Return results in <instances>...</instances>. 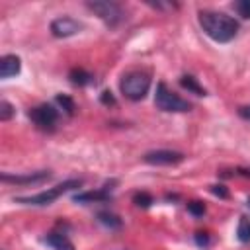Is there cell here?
<instances>
[{"mask_svg":"<svg viewBox=\"0 0 250 250\" xmlns=\"http://www.w3.org/2000/svg\"><path fill=\"white\" fill-rule=\"evenodd\" d=\"M248 207H250V197H248Z\"/></svg>","mask_w":250,"mask_h":250,"instance_id":"4316f807","label":"cell"},{"mask_svg":"<svg viewBox=\"0 0 250 250\" xmlns=\"http://www.w3.org/2000/svg\"><path fill=\"white\" fill-rule=\"evenodd\" d=\"M14 113H16L14 105H12L10 102L2 100V102H0V121H8V119H12Z\"/></svg>","mask_w":250,"mask_h":250,"instance_id":"d6986e66","label":"cell"},{"mask_svg":"<svg viewBox=\"0 0 250 250\" xmlns=\"http://www.w3.org/2000/svg\"><path fill=\"white\" fill-rule=\"evenodd\" d=\"M236 236H238V240L240 242H250V219L248 217H240V221H238V229H236Z\"/></svg>","mask_w":250,"mask_h":250,"instance_id":"2e32d148","label":"cell"},{"mask_svg":"<svg viewBox=\"0 0 250 250\" xmlns=\"http://www.w3.org/2000/svg\"><path fill=\"white\" fill-rule=\"evenodd\" d=\"M68 78H70V82H72L74 86H86V84L92 82L94 76H92L88 70H84V68H72V70L68 72Z\"/></svg>","mask_w":250,"mask_h":250,"instance_id":"5bb4252c","label":"cell"},{"mask_svg":"<svg viewBox=\"0 0 250 250\" xmlns=\"http://www.w3.org/2000/svg\"><path fill=\"white\" fill-rule=\"evenodd\" d=\"M45 242L51 244L55 250H74V244L68 240V236L64 232H55L53 230L45 236Z\"/></svg>","mask_w":250,"mask_h":250,"instance_id":"7c38bea8","label":"cell"},{"mask_svg":"<svg viewBox=\"0 0 250 250\" xmlns=\"http://www.w3.org/2000/svg\"><path fill=\"white\" fill-rule=\"evenodd\" d=\"M238 115L250 121V105H242V107H238Z\"/></svg>","mask_w":250,"mask_h":250,"instance_id":"d4e9b609","label":"cell"},{"mask_svg":"<svg viewBox=\"0 0 250 250\" xmlns=\"http://www.w3.org/2000/svg\"><path fill=\"white\" fill-rule=\"evenodd\" d=\"M154 104H156V107L162 109V111H176V113H180V111H189V107H191L189 102H186V100H182L178 94H174L164 82H160V84L156 86Z\"/></svg>","mask_w":250,"mask_h":250,"instance_id":"277c9868","label":"cell"},{"mask_svg":"<svg viewBox=\"0 0 250 250\" xmlns=\"http://www.w3.org/2000/svg\"><path fill=\"white\" fill-rule=\"evenodd\" d=\"M82 186V180H66L55 188H49L41 193H35V195H27V197H16L18 203H23V205H51L55 199H59L62 193H66L68 189H74V188H80Z\"/></svg>","mask_w":250,"mask_h":250,"instance_id":"3957f363","label":"cell"},{"mask_svg":"<svg viewBox=\"0 0 250 250\" xmlns=\"http://www.w3.org/2000/svg\"><path fill=\"white\" fill-rule=\"evenodd\" d=\"M188 211L191 215H195V217H201L205 213V203L203 201H189L188 203Z\"/></svg>","mask_w":250,"mask_h":250,"instance_id":"44dd1931","label":"cell"},{"mask_svg":"<svg viewBox=\"0 0 250 250\" xmlns=\"http://www.w3.org/2000/svg\"><path fill=\"white\" fill-rule=\"evenodd\" d=\"M20 68H21L20 57H16V55H6V57H2V61H0V76H2V78H12V76H16V74L20 72Z\"/></svg>","mask_w":250,"mask_h":250,"instance_id":"30bf717a","label":"cell"},{"mask_svg":"<svg viewBox=\"0 0 250 250\" xmlns=\"http://www.w3.org/2000/svg\"><path fill=\"white\" fill-rule=\"evenodd\" d=\"M234 10L238 12V16H242L244 20L250 18V0H238L234 2Z\"/></svg>","mask_w":250,"mask_h":250,"instance_id":"ffe728a7","label":"cell"},{"mask_svg":"<svg viewBox=\"0 0 250 250\" xmlns=\"http://www.w3.org/2000/svg\"><path fill=\"white\" fill-rule=\"evenodd\" d=\"M98 221L104 225V227H107V229H121V219L117 217V215H113V213H109V211H100L98 213Z\"/></svg>","mask_w":250,"mask_h":250,"instance_id":"9a60e30c","label":"cell"},{"mask_svg":"<svg viewBox=\"0 0 250 250\" xmlns=\"http://www.w3.org/2000/svg\"><path fill=\"white\" fill-rule=\"evenodd\" d=\"M55 100H57V104L64 109V113H66V115H72V113H74L76 105H74V100H72L70 96H66V94H59Z\"/></svg>","mask_w":250,"mask_h":250,"instance_id":"e0dca14e","label":"cell"},{"mask_svg":"<svg viewBox=\"0 0 250 250\" xmlns=\"http://www.w3.org/2000/svg\"><path fill=\"white\" fill-rule=\"evenodd\" d=\"M27 115L43 131H53L59 121V109H55L51 104H41L37 107H31Z\"/></svg>","mask_w":250,"mask_h":250,"instance_id":"8992f818","label":"cell"},{"mask_svg":"<svg viewBox=\"0 0 250 250\" xmlns=\"http://www.w3.org/2000/svg\"><path fill=\"white\" fill-rule=\"evenodd\" d=\"M199 25L217 43H227L234 39L238 33V21L223 12H211V10L199 12Z\"/></svg>","mask_w":250,"mask_h":250,"instance_id":"6da1fadb","label":"cell"},{"mask_svg":"<svg viewBox=\"0 0 250 250\" xmlns=\"http://www.w3.org/2000/svg\"><path fill=\"white\" fill-rule=\"evenodd\" d=\"M111 197L107 186L102 188V189H96V191H82V193H76L74 195V201L76 203H94V201H107Z\"/></svg>","mask_w":250,"mask_h":250,"instance_id":"8fae6325","label":"cell"},{"mask_svg":"<svg viewBox=\"0 0 250 250\" xmlns=\"http://www.w3.org/2000/svg\"><path fill=\"white\" fill-rule=\"evenodd\" d=\"M186 156L178 150H168V148H158V150H150L143 156V160L146 164H152V166H174V164H180Z\"/></svg>","mask_w":250,"mask_h":250,"instance_id":"52a82bcc","label":"cell"},{"mask_svg":"<svg viewBox=\"0 0 250 250\" xmlns=\"http://www.w3.org/2000/svg\"><path fill=\"white\" fill-rule=\"evenodd\" d=\"M121 92L127 100H133V102H139L143 100L146 94H148V88H150V76L146 72H141V70H133V72H127L123 78H121Z\"/></svg>","mask_w":250,"mask_h":250,"instance_id":"7a4b0ae2","label":"cell"},{"mask_svg":"<svg viewBox=\"0 0 250 250\" xmlns=\"http://www.w3.org/2000/svg\"><path fill=\"white\" fill-rule=\"evenodd\" d=\"M238 172H240L242 176H246V178H250V170H248V168H238Z\"/></svg>","mask_w":250,"mask_h":250,"instance_id":"484cf974","label":"cell"},{"mask_svg":"<svg viewBox=\"0 0 250 250\" xmlns=\"http://www.w3.org/2000/svg\"><path fill=\"white\" fill-rule=\"evenodd\" d=\"M100 102H102L104 105H115V104H117L115 96H113L109 90H104V92L100 94Z\"/></svg>","mask_w":250,"mask_h":250,"instance_id":"cb8c5ba5","label":"cell"},{"mask_svg":"<svg viewBox=\"0 0 250 250\" xmlns=\"http://www.w3.org/2000/svg\"><path fill=\"white\" fill-rule=\"evenodd\" d=\"M211 193L213 195H217V197H221V199H229V189L223 186V184H215V186H211Z\"/></svg>","mask_w":250,"mask_h":250,"instance_id":"7402d4cb","label":"cell"},{"mask_svg":"<svg viewBox=\"0 0 250 250\" xmlns=\"http://www.w3.org/2000/svg\"><path fill=\"white\" fill-rule=\"evenodd\" d=\"M195 244L197 246H201V248H207L209 244H211V236L207 234V232H195Z\"/></svg>","mask_w":250,"mask_h":250,"instance_id":"603a6c76","label":"cell"},{"mask_svg":"<svg viewBox=\"0 0 250 250\" xmlns=\"http://www.w3.org/2000/svg\"><path fill=\"white\" fill-rule=\"evenodd\" d=\"M84 25L74 20V18H68V16H62V18H57L51 21V33L55 37H70V35H76Z\"/></svg>","mask_w":250,"mask_h":250,"instance_id":"ba28073f","label":"cell"},{"mask_svg":"<svg viewBox=\"0 0 250 250\" xmlns=\"http://www.w3.org/2000/svg\"><path fill=\"white\" fill-rule=\"evenodd\" d=\"M133 203H135L137 207H150V205L154 203V199H152V195L146 193V191H137V193L133 195Z\"/></svg>","mask_w":250,"mask_h":250,"instance_id":"ac0fdd59","label":"cell"},{"mask_svg":"<svg viewBox=\"0 0 250 250\" xmlns=\"http://www.w3.org/2000/svg\"><path fill=\"white\" fill-rule=\"evenodd\" d=\"M88 10H92L96 16H100L107 25H117L123 20V10L117 2H109V0H94L86 4Z\"/></svg>","mask_w":250,"mask_h":250,"instance_id":"5b68a950","label":"cell"},{"mask_svg":"<svg viewBox=\"0 0 250 250\" xmlns=\"http://www.w3.org/2000/svg\"><path fill=\"white\" fill-rule=\"evenodd\" d=\"M180 86H182V88H186L188 92L195 94V96H205V94H207V92H205V88L197 82V78H193V76H189V74H184V76L180 78Z\"/></svg>","mask_w":250,"mask_h":250,"instance_id":"4fadbf2b","label":"cell"},{"mask_svg":"<svg viewBox=\"0 0 250 250\" xmlns=\"http://www.w3.org/2000/svg\"><path fill=\"white\" fill-rule=\"evenodd\" d=\"M51 178L49 170H39V172H31V174H23V176H12V174H2V182L8 184H18V186H29V184H41L45 180Z\"/></svg>","mask_w":250,"mask_h":250,"instance_id":"9c48e42d","label":"cell"}]
</instances>
